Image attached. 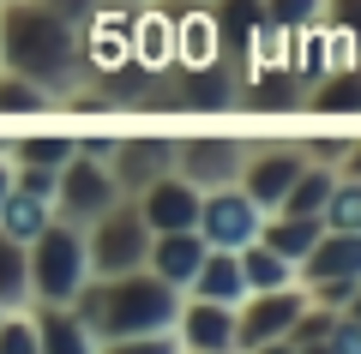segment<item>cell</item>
Returning <instances> with one entry per match:
<instances>
[{
    "instance_id": "obj_36",
    "label": "cell",
    "mask_w": 361,
    "mask_h": 354,
    "mask_svg": "<svg viewBox=\"0 0 361 354\" xmlns=\"http://www.w3.org/2000/svg\"><path fill=\"white\" fill-rule=\"evenodd\" d=\"M115 6H139V0H115Z\"/></svg>"
},
{
    "instance_id": "obj_7",
    "label": "cell",
    "mask_w": 361,
    "mask_h": 354,
    "mask_svg": "<svg viewBox=\"0 0 361 354\" xmlns=\"http://www.w3.org/2000/svg\"><path fill=\"white\" fill-rule=\"evenodd\" d=\"M259 222H265V210H259V204L247 198L235 180H229V187L199 192V216H193V228H199V241L217 246V253H241L247 241H259Z\"/></svg>"
},
{
    "instance_id": "obj_28",
    "label": "cell",
    "mask_w": 361,
    "mask_h": 354,
    "mask_svg": "<svg viewBox=\"0 0 361 354\" xmlns=\"http://www.w3.org/2000/svg\"><path fill=\"white\" fill-rule=\"evenodd\" d=\"M319 6H325V0H265V25L307 30V25H319Z\"/></svg>"
},
{
    "instance_id": "obj_30",
    "label": "cell",
    "mask_w": 361,
    "mask_h": 354,
    "mask_svg": "<svg viewBox=\"0 0 361 354\" xmlns=\"http://www.w3.org/2000/svg\"><path fill=\"white\" fill-rule=\"evenodd\" d=\"M319 18H325V25H337V30H349V37H361V0H325Z\"/></svg>"
},
{
    "instance_id": "obj_34",
    "label": "cell",
    "mask_w": 361,
    "mask_h": 354,
    "mask_svg": "<svg viewBox=\"0 0 361 354\" xmlns=\"http://www.w3.org/2000/svg\"><path fill=\"white\" fill-rule=\"evenodd\" d=\"M343 312H349V318H361V282H355V294L343 301Z\"/></svg>"
},
{
    "instance_id": "obj_38",
    "label": "cell",
    "mask_w": 361,
    "mask_h": 354,
    "mask_svg": "<svg viewBox=\"0 0 361 354\" xmlns=\"http://www.w3.org/2000/svg\"><path fill=\"white\" fill-rule=\"evenodd\" d=\"M180 354H187V348H180Z\"/></svg>"
},
{
    "instance_id": "obj_10",
    "label": "cell",
    "mask_w": 361,
    "mask_h": 354,
    "mask_svg": "<svg viewBox=\"0 0 361 354\" xmlns=\"http://www.w3.org/2000/svg\"><path fill=\"white\" fill-rule=\"evenodd\" d=\"M241 156H247V139H235V132H187V139H175V175L211 192L241 175Z\"/></svg>"
},
{
    "instance_id": "obj_19",
    "label": "cell",
    "mask_w": 361,
    "mask_h": 354,
    "mask_svg": "<svg viewBox=\"0 0 361 354\" xmlns=\"http://www.w3.org/2000/svg\"><path fill=\"white\" fill-rule=\"evenodd\" d=\"M187 294H199V301H223V306H241L247 282H241V258L235 253H217V246H205V258H199L193 282H187Z\"/></svg>"
},
{
    "instance_id": "obj_27",
    "label": "cell",
    "mask_w": 361,
    "mask_h": 354,
    "mask_svg": "<svg viewBox=\"0 0 361 354\" xmlns=\"http://www.w3.org/2000/svg\"><path fill=\"white\" fill-rule=\"evenodd\" d=\"M97 354H180L175 330H145V336H103Z\"/></svg>"
},
{
    "instance_id": "obj_22",
    "label": "cell",
    "mask_w": 361,
    "mask_h": 354,
    "mask_svg": "<svg viewBox=\"0 0 361 354\" xmlns=\"http://www.w3.org/2000/svg\"><path fill=\"white\" fill-rule=\"evenodd\" d=\"M49 198H37V192H25V187H13L6 198H0V234H13L18 246H30L42 234V222H49Z\"/></svg>"
},
{
    "instance_id": "obj_1",
    "label": "cell",
    "mask_w": 361,
    "mask_h": 354,
    "mask_svg": "<svg viewBox=\"0 0 361 354\" xmlns=\"http://www.w3.org/2000/svg\"><path fill=\"white\" fill-rule=\"evenodd\" d=\"M0 66L6 72L37 78L54 96H73L85 84V66H78V25L54 18L42 0H0Z\"/></svg>"
},
{
    "instance_id": "obj_35",
    "label": "cell",
    "mask_w": 361,
    "mask_h": 354,
    "mask_svg": "<svg viewBox=\"0 0 361 354\" xmlns=\"http://www.w3.org/2000/svg\"><path fill=\"white\" fill-rule=\"evenodd\" d=\"M169 6H211V0H169Z\"/></svg>"
},
{
    "instance_id": "obj_9",
    "label": "cell",
    "mask_w": 361,
    "mask_h": 354,
    "mask_svg": "<svg viewBox=\"0 0 361 354\" xmlns=\"http://www.w3.org/2000/svg\"><path fill=\"white\" fill-rule=\"evenodd\" d=\"M301 306H307L301 282H289V289H253V294H241V306H235V354L259 348V342L289 336V324H295Z\"/></svg>"
},
{
    "instance_id": "obj_20",
    "label": "cell",
    "mask_w": 361,
    "mask_h": 354,
    "mask_svg": "<svg viewBox=\"0 0 361 354\" xmlns=\"http://www.w3.org/2000/svg\"><path fill=\"white\" fill-rule=\"evenodd\" d=\"M6 151V163H30V168H61L66 156L78 151L73 127H49V132H18V139L0 144Z\"/></svg>"
},
{
    "instance_id": "obj_18",
    "label": "cell",
    "mask_w": 361,
    "mask_h": 354,
    "mask_svg": "<svg viewBox=\"0 0 361 354\" xmlns=\"http://www.w3.org/2000/svg\"><path fill=\"white\" fill-rule=\"evenodd\" d=\"M319 234H325L319 216H295V210H265V222H259V241H265L277 258H289V265H301Z\"/></svg>"
},
{
    "instance_id": "obj_14",
    "label": "cell",
    "mask_w": 361,
    "mask_h": 354,
    "mask_svg": "<svg viewBox=\"0 0 361 354\" xmlns=\"http://www.w3.org/2000/svg\"><path fill=\"white\" fill-rule=\"evenodd\" d=\"M211 25H217L223 61H229L235 78H241V66H247V54H253L259 30H265V0H211Z\"/></svg>"
},
{
    "instance_id": "obj_11",
    "label": "cell",
    "mask_w": 361,
    "mask_h": 354,
    "mask_svg": "<svg viewBox=\"0 0 361 354\" xmlns=\"http://www.w3.org/2000/svg\"><path fill=\"white\" fill-rule=\"evenodd\" d=\"M133 204H139V216H145V228L151 234H175V228H193V216H199V187L187 175H157V180H145L139 192H133Z\"/></svg>"
},
{
    "instance_id": "obj_6",
    "label": "cell",
    "mask_w": 361,
    "mask_h": 354,
    "mask_svg": "<svg viewBox=\"0 0 361 354\" xmlns=\"http://www.w3.org/2000/svg\"><path fill=\"white\" fill-rule=\"evenodd\" d=\"M85 253H90V277H121V270H139L145 253H151V228H145L139 204H133V198L109 204V210L85 228Z\"/></svg>"
},
{
    "instance_id": "obj_13",
    "label": "cell",
    "mask_w": 361,
    "mask_h": 354,
    "mask_svg": "<svg viewBox=\"0 0 361 354\" xmlns=\"http://www.w3.org/2000/svg\"><path fill=\"white\" fill-rule=\"evenodd\" d=\"M109 168H115V180H121V192H139L145 180H157V175H169L175 168V139H139V132H121L115 139V151H109Z\"/></svg>"
},
{
    "instance_id": "obj_5",
    "label": "cell",
    "mask_w": 361,
    "mask_h": 354,
    "mask_svg": "<svg viewBox=\"0 0 361 354\" xmlns=\"http://www.w3.org/2000/svg\"><path fill=\"white\" fill-rule=\"evenodd\" d=\"M121 198H127V192H121L115 168L97 163V156H85V151H73V156L61 163V175H54L49 210L61 216V222H73V228H90L109 204H121Z\"/></svg>"
},
{
    "instance_id": "obj_2",
    "label": "cell",
    "mask_w": 361,
    "mask_h": 354,
    "mask_svg": "<svg viewBox=\"0 0 361 354\" xmlns=\"http://www.w3.org/2000/svg\"><path fill=\"white\" fill-rule=\"evenodd\" d=\"M73 318L90 336H145V330H175L180 289L163 282L157 270H121V277H85L73 301Z\"/></svg>"
},
{
    "instance_id": "obj_4",
    "label": "cell",
    "mask_w": 361,
    "mask_h": 354,
    "mask_svg": "<svg viewBox=\"0 0 361 354\" xmlns=\"http://www.w3.org/2000/svg\"><path fill=\"white\" fill-rule=\"evenodd\" d=\"M295 282H301V294H307L313 306L343 312V301L355 294V282H361V234L325 228L319 241H313V253L295 265Z\"/></svg>"
},
{
    "instance_id": "obj_17",
    "label": "cell",
    "mask_w": 361,
    "mask_h": 354,
    "mask_svg": "<svg viewBox=\"0 0 361 354\" xmlns=\"http://www.w3.org/2000/svg\"><path fill=\"white\" fill-rule=\"evenodd\" d=\"M30 318H37V348L42 354H97V336L73 318V306L30 301Z\"/></svg>"
},
{
    "instance_id": "obj_29",
    "label": "cell",
    "mask_w": 361,
    "mask_h": 354,
    "mask_svg": "<svg viewBox=\"0 0 361 354\" xmlns=\"http://www.w3.org/2000/svg\"><path fill=\"white\" fill-rule=\"evenodd\" d=\"M325 354H361V318L331 312V330H325Z\"/></svg>"
},
{
    "instance_id": "obj_26",
    "label": "cell",
    "mask_w": 361,
    "mask_h": 354,
    "mask_svg": "<svg viewBox=\"0 0 361 354\" xmlns=\"http://www.w3.org/2000/svg\"><path fill=\"white\" fill-rule=\"evenodd\" d=\"M0 354H42L30 306H6V312H0Z\"/></svg>"
},
{
    "instance_id": "obj_21",
    "label": "cell",
    "mask_w": 361,
    "mask_h": 354,
    "mask_svg": "<svg viewBox=\"0 0 361 354\" xmlns=\"http://www.w3.org/2000/svg\"><path fill=\"white\" fill-rule=\"evenodd\" d=\"M49 114H54V96L37 78L0 66V120H49Z\"/></svg>"
},
{
    "instance_id": "obj_33",
    "label": "cell",
    "mask_w": 361,
    "mask_h": 354,
    "mask_svg": "<svg viewBox=\"0 0 361 354\" xmlns=\"http://www.w3.org/2000/svg\"><path fill=\"white\" fill-rule=\"evenodd\" d=\"M13 192V163H6V151H0V198Z\"/></svg>"
},
{
    "instance_id": "obj_8",
    "label": "cell",
    "mask_w": 361,
    "mask_h": 354,
    "mask_svg": "<svg viewBox=\"0 0 361 354\" xmlns=\"http://www.w3.org/2000/svg\"><path fill=\"white\" fill-rule=\"evenodd\" d=\"M307 168V151H301V139H271V144H247L241 156V175H235V187L247 192V198L259 204V210H277L289 192V180Z\"/></svg>"
},
{
    "instance_id": "obj_24",
    "label": "cell",
    "mask_w": 361,
    "mask_h": 354,
    "mask_svg": "<svg viewBox=\"0 0 361 354\" xmlns=\"http://www.w3.org/2000/svg\"><path fill=\"white\" fill-rule=\"evenodd\" d=\"M319 222L343 228V234H361V175H337L331 180V198H325Z\"/></svg>"
},
{
    "instance_id": "obj_3",
    "label": "cell",
    "mask_w": 361,
    "mask_h": 354,
    "mask_svg": "<svg viewBox=\"0 0 361 354\" xmlns=\"http://www.w3.org/2000/svg\"><path fill=\"white\" fill-rule=\"evenodd\" d=\"M25 277H30V301L66 306L78 294V282L90 277V253H85V228L49 216L42 234L25 246Z\"/></svg>"
},
{
    "instance_id": "obj_16",
    "label": "cell",
    "mask_w": 361,
    "mask_h": 354,
    "mask_svg": "<svg viewBox=\"0 0 361 354\" xmlns=\"http://www.w3.org/2000/svg\"><path fill=\"white\" fill-rule=\"evenodd\" d=\"M199 258H205V241H199V228H175V234H151L145 270H157L163 282H175V289L187 294V282H193Z\"/></svg>"
},
{
    "instance_id": "obj_15",
    "label": "cell",
    "mask_w": 361,
    "mask_h": 354,
    "mask_svg": "<svg viewBox=\"0 0 361 354\" xmlns=\"http://www.w3.org/2000/svg\"><path fill=\"white\" fill-rule=\"evenodd\" d=\"M301 114H313V120H361V61L313 78L307 96H301Z\"/></svg>"
},
{
    "instance_id": "obj_31",
    "label": "cell",
    "mask_w": 361,
    "mask_h": 354,
    "mask_svg": "<svg viewBox=\"0 0 361 354\" xmlns=\"http://www.w3.org/2000/svg\"><path fill=\"white\" fill-rule=\"evenodd\" d=\"M54 18H66V25H78V18H90L97 13V0H42Z\"/></svg>"
},
{
    "instance_id": "obj_12",
    "label": "cell",
    "mask_w": 361,
    "mask_h": 354,
    "mask_svg": "<svg viewBox=\"0 0 361 354\" xmlns=\"http://www.w3.org/2000/svg\"><path fill=\"white\" fill-rule=\"evenodd\" d=\"M175 342H180L187 354H235V306L199 301V294H180Z\"/></svg>"
},
{
    "instance_id": "obj_32",
    "label": "cell",
    "mask_w": 361,
    "mask_h": 354,
    "mask_svg": "<svg viewBox=\"0 0 361 354\" xmlns=\"http://www.w3.org/2000/svg\"><path fill=\"white\" fill-rule=\"evenodd\" d=\"M337 175H361V139H343V156H337Z\"/></svg>"
},
{
    "instance_id": "obj_23",
    "label": "cell",
    "mask_w": 361,
    "mask_h": 354,
    "mask_svg": "<svg viewBox=\"0 0 361 354\" xmlns=\"http://www.w3.org/2000/svg\"><path fill=\"white\" fill-rule=\"evenodd\" d=\"M235 258H241V282H247V294H253V289H289V282H295V265H289V258H277L265 241H247Z\"/></svg>"
},
{
    "instance_id": "obj_25",
    "label": "cell",
    "mask_w": 361,
    "mask_h": 354,
    "mask_svg": "<svg viewBox=\"0 0 361 354\" xmlns=\"http://www.w3.org/2000/svg\"><path fill=\"white\" fill-rule=\"evenodd\" d=\"M0 306H30V277H25V246L0 234Z\"/></svg>"
},
{
    "instance_id": "obj_37",
    "label": "cell",
    "mask_w": 361,
    "mask_h": 354,
    "mask_svg": "<svg viewBox=\"0 0 361 354\" xmlns=\"http://www.w3.org/2000/svg\"><path fill=\"white\" fill-rule=\"evenodd\" d=\"M0 312H6V306H0Z\"/></svg>"
}]
</instances>
